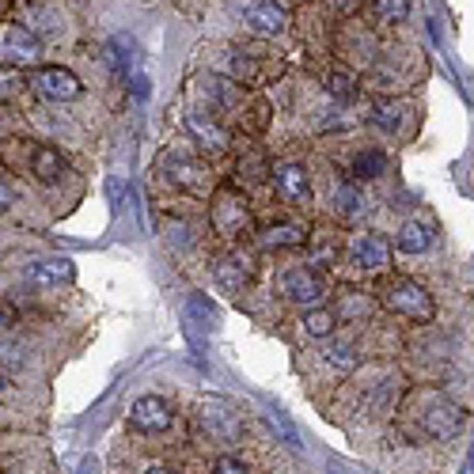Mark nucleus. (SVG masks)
Wrapping results in <instances>:
<instances>
[{
	"instance_id": "cd10ccee",
	"label": "nucleus",
	"mask_w": 474,
	"mask_h": 474,
	"mask_svg": "<svg viewBox=\"0 0 474 474\" xmlns=\"http://www.w3.org/2000/svg\"><path fill=\"white\" fill-rule=\"evenodd\" d=\"M372 122L379 125V130H387V133L399 130V114H394V106H376L372 110Z\"/></svg>"
},
{
	"instance_id": "72a5a7b5",
	"label": "nucleus",
	"mask_w": 474,
	"mask_h": 474,
	"mask_svg": "<svg viewBox=\"0 0 474 474\" xmlns=\"http://www.w3.org/2000/svg\"><path fill=\"white\" fill-rule=\"evenodd\" d=\"M4 387H8V379H4V376H0V391H4Z\"/></svg>"
},
{
	"instance_id": "6ab92c4d",
	"label": "nucleus",
	"mask_w": 474,
	"mask_h": 474,
	"mask_svg": "<svg viewBox=\"0 0 474 474\" xmlns=\"http://www.w3.org/2000/svg\"><path fill=\"white\" fill-rule=\"evenodd\" d=\"M384 171H387V156H384V152H376V148L360 152L357 160H353V175H357V179H379Z\"/></svg>"
},
{
	"instance_id": "4be33fe9",
	"label": "nucleus",
	"mask_w": 474,
	"mask_h": 474,
	"mask_svg": "<svg viewBox=\"0 0 474 474\" xmlns=\"http://www.w3.org/2000/svg\"><path fill=\"white\" fill-rule=\"evenodd\" d=\"M394 399H399V376H394V379H384V387L376 391V399H372V418H387Z\"/></svg>"
},
{
	"instance_id": "0eeeda50",
	"label": "nucleus",
	"mask_w": 474,
	"mask_h": 474,
	"mask_svg": "<svg viewBox=\"0 0 474 474\" xmlns=\"http://www.w3.org/2000/svg\"><path fill=\"white\" fill-rule=\"evenodd\" d=\"M243 20L255 35H281V30L289 27V12H284L277 0H247Z\"/></svg>"
},
{
	"instance_id": "f8f14e48",
	"label": "nucleus",
	"mask_w": 474,
	"mask_h": 474,
	"mask_svg": "<svg viewBox=\"0 0 474 474\" xmlns=\"http://www.w3.org/2000/svg\"><path fill=\"white\" fill-rule=\"evenodd\" d=\"M274 182H277V190H281V198H284V201H292V205L311 201L308 171L300 167V164H281V167H277V175H274Z\"/></svg>"
},
{
	"instance_id": "2f4dec72",
	"label": "nucleus",
	"mask_w": 474,
	"mask_h": 474,
	"mask_svg": "<svg viewBox=\"0 0 474 474\" xmlns=\"http://www.w3.org/2000/svg\"><path fill=\"white\" fill-rule=\"evenodd\" d=\"M460 474H474V444H470V452H467V460H463Z\"/></svg>"
},
{
	"instance_id": "ddd939ff",
	"label": "nucleus",
	"mask_w": 474,
	"mask_h": 474,
	"mask_svg": "<svg viewBox=\"0 0 474 474\" xmlns=\"http://www.w3.org/2000/svg\"><path fill=\"white\" fill-rule=\"evenodd\" d=\"M30 175H35L38 182H57L61 175H65V156H61L57 148H50V145H35L30 148Z\"/></svg>"
},
{
	"instance_id": "c756f323",
	"label": "nucleus",
	"mask_w": 474,
	"mask_h": 474,
	"mask_svg": "<svg viewBox=\"0 0 474 474\" xmlns=\"http://www.w3.org/2000/svg\"><path fill=\"white\" fill-rule=\"evenodd\" d=\"M216 474H247V467L235 460V455H220V460H216Z\"/></svg>"
},
{
	"instance_id": "473e14b6",
	"label": "nucleus",
	"mask_w": 474,
	"mask_h": 474,
	"mask_svg": "<svg viewBox=\"0 0 474 474\" xmlns=\"http://www.w3.org/2000/svg\"><path fill=\"white\" fill-rule=\"evenodd\" d=\"M145 474H175V470H167V467H160V463H152V467H145Z\"/></svg>"
},
{
	"instance_id": "2eb2a0df",
	"label": "nucleus",
	"mask_w": 474,
	"mask_h": 474,
	"mask_svg": "<svg viewBox=\"0 0 474 474\" xmlns=\"http://www.w3.org/2000/svg\"><path fill=\"white\" fill-rule=\"evenodd\" d=\"M213 216H216L220 232H228V235H240L247 228V205L240 198H220Z\"/></svg>"
},
{
	"instance_id": "412c9836",
	"label": "nucleus",
	"mask_w": 474,
	"mask_h": 474,
	"mask_svg": "<svg viewBox=\"0 0 474 474\" xmlns=\"http://www.w3.org/2000/svg\"><path fill=\"white\" fill-rule=\"evenodd\" d=\"M304 243V228L296 224H277L270 232H262V247H296Z\"/></svg>"
},
{
	"instance_id": "f03ea898",
	"label": "nucleus",
	"mask_w": 474,
	"mask_h": 474,
	"mask_svg": "<svg viewBox=\"0 0 474 474\" xmlns=\"http://www.w3.org/2000/svg\"><path fill=\"white\" fill-rule=\"evenodd\" d=\"M201 425H205L209 436L224 440V444H235L240 433H243V414L228 399H205L201 402Z\"/></svg>"
},
{
	"instance_id": "c85d7f7f",
	"label": "nucleus",
	"mask_w": 474,
	"mask_h": 474,
	"mask_svg": "<svg viewBox=\"0 0 474 474\" xmlns=\"http://www.w3.org/2000/svg\"><path fill=\"white\" fill-rule=\"evenodd\" d=\"M23 12H27V15H38V20H35V27H38V30H54V12H50V8H42V4H27Z\"/></svg>"
},
{
	"instance_id": "f3484780",
	"label": "nucleus",
	"mask_w": 474,
	"mask_h": 474,
	"mask_svg": "<svg viewBox=\"0 0 474 474\" xmlns=\"http://www.w3.org/2000/svg\"><path fill=\"white\" fill-rule=\"evenodd\" d=\"M213 274H216L220 284H224V292H243V284L250 281V270L240 258H220Z\"/></svg>"
},
{
	"instance_id": "5701e85b",
	"label": "nucleus",
	"mask_w": 474,
	"mask_h": 474,
	"mask_svg": "<svg viewBox=\"0 0 474 474\" xmlns=\"http://www.w3.org/2000/svg\"><path fill=\"white\" fill-rule=\"evenodd\" d=\"M326 91H330V95H334V99H345V103H350V99H353V95H357V80H353V76H350V72H342V69H334V72H330V76H326Z\"/></svg>"
},
{
	"instance_id": "7c9ffc66",
	"label": "nucleus",
	"mask_w": 474,
	"mask_h": 474,
	"mask_svg": "<svg viewBox=\"0 0 474 474\" xmlns=\"http://www.w3.org/2000/svg\"><path fill=\"white\" fill-rule=\"evenodd\" d=\"M12 201H15V194H12V190H8L4 182H0V213H8V209H12Z\"/></svg>"
},
{
	"instance_id": "6e6552de",
	"label": "nucleus",
	"mask_w": 474,
	"mask_h": 474,
	"mask_svg": "<svg viewBox=\"0 0 474 474\" xmlns=\"http://www.w3.org/2000/svg\"><path fill=\"white\" fill-rule=\"evenodd\" d=\"M421 425H425V433H429V436L448 440V436H455V433L463 429V410L455 406L452 399H436L429 410H425Z\"/></svg>"
},
{
	"instance_id": "a211bd4d",
	"label": "nucleus",
	"mask_w": 474,
	"mask_h": 474,
	"mask_svg": "<svg viewBox=\"0 0 474 474\" xmlns=\"http://www.w3.org/2000/svg\"><path fill=\"white\" fill-rule=\"evenodd\" d=\"M334 209H338L342 216H360V213H365V194H360L353 182H342V186L334 190Z\"/></svg>"
},
{
	"instance_id": "f257e3e1",
	"label": "nucleus",
	"mask_w": 474,
	"mask_h": 474,
	"mask_svg": "<svg viewBox=\"0 0 474 474\" xmlns=\"http://www.w3.org/2000/svg\"><path fill=\"white\" fill-rule=\"evenodd\" d=\"M384 304L394 315H406V319H418V323L433 319V296L425 292V284L410 281V277H394L384 284Z\"/></svg>"
},
{
	"instance_id": "9b49d317",
	"label": "nucleus",
	"mask_w": 474,
	"mask_h": 474,
	"mask_svg": "<svg viewBox=\"0 0 474 474\" xmlns=\"http://www.w3.org/2000/svg\"><path fill=\"white\" fill-rule=\"evenodd\" d=\"M350 255H353V262L360 266V270H379V266H387L391 247H387V240H379V235L360 232L350 243Z\"/></svg>"
},
{
	"instance_id": "dca6fc26",
	"label": "nucleus",
	"mask_w": 474,
	"mask_h": 474,
	"mask_svg": "<svg viewBox=\"0 0 474 474\" xmlns=\"http://www.w3.org/2000/svg\"><path fill=\"white\" fill-rule=\"evenodd\" d=\"M433 247V228L421 224V220H410V224H402L399 232V250H406V255H421V250Z\"/></svg>"
},
{
	"instance_id": "b1692460",
	"label": "nucleus",
	"mask_w": 474,
	"mask_h": 474,
	"mask_svg": "<svg viewBox=\"0 0 474 474\" xmlns=\"http://www.w3.org/2000/svg\"><path fill=\"white\" fill-rule=\"evenodd\" d=\"M326 360H330L334 368H342V372H353V368H357V353H353V345H342V342L330 345V350H326Z\"/></svg>"
},
{
	"instance_id": "20e7f679",
	"label": "nucleus",
	"mask_w": 474,
	"mask_h": 474,
	"mask_svg": "<svg viewBox=\"0 0 474 474\" xmlns=\"http://www.w3.org/2000/svg\"><path fill=\"white\" fill-rule=\"evenodd\" d=\"M281 292L289 296L292 304L315 308L326 296V284H323L319 274L311 270V266H292V270H284V277H281Z\"/></svg>"
},
{
	"instance_id": "393cba45",
	"label": "nucleus",
	"mask_w": 474,
	"mask_h": 474,
	"mask_svg": "<svg viewBox=\"0 0 474 474\" xmlns=\"http://www.w3.org/2000/svg\"><path fill=\"white\" fill-rule=\"evenodd\" d=\"M376 12H379V20H387V23H402L410 15V0H376Z\"/></svg>"
},
{
	"instance_id": "9d476101",
	"label": "nucleus",
	"mask_w": 474,
	"mask_h": 474,
	"mask_svg": "<svg viewBox=\"0 0 474 474\" xmlns=\"http://www.w3.org/2000/svg\"><path fill=\"white\" fill-rule=\"evenodd\" d=\"M72 262L69 258H38L27 266V281L35 284V289H57V284L72 281Z\"/></svg>"
},
{
	"instance_id": "4468645a",
	"label": "nucleus",
	"mask_w": 474,
	"mask_h": 474,
	"mask_svg": "<svg viewBox=\"0 0 474 474\" xmlns=\"http://www.w3.org/2000/svg\"><path fill=\"white\" fill-rule=\"evenodd\" d=\"M167 179L198 194V190H205V167L194 160H182V156H167Z\"/></svg>"
},
{
	"instance_id": "1a4fd4ad",
	"label": "nucleus",
	"mask_w": 474,
	"mask_h": 474,
	"mask_svg": "<svg viewBox=\"0 0 474 474\" xmlns=\"http://www.w3.org/2000/svg\"><path fill=\"white\" fill-rule=\"evenodd\" d=\"M186 130H190V137H194L205 152L220 156V152L228 148V133L220 130L209 114H201V110H190V114H186Z\"/></svg>"
},
{
	"instance_id": "39448f33",
	"label": "nucleus",
	"mask_w": 474,
	"mask_h": 474,
	"mask_svg": "<svg viewBox=\"0 0 474 474\" xmlns=\"http://www.w3.org/2000/svg\"><path fill=\"white\" fill-rule=\"evenodd\" d=\"M130 421L140 433H164V429H171V421H175V410H171V402L160 399V394H140L130 406Z\"/></svg>"
},
{
	"instance_id": "a878e982",
	"label": "nucleus",
	"mask_w": 474,
	"mask_h": 474,
	"mask_svg": "<svg viewBox=\"0 0 474 474\" xmlns=\"http://www.w3.org/2000/svg\"><path fill=\"white\" fill-rule=\"evenodd\" d=\"M266 421H270L274 425V429L284 436V444H289V448H296L300 444V436H296V429H292V425L289 421H284V414H281V410H270V414H266Z\"/></svg>"
},
{
	"instance_id": "7ed1b4c3",
	"label": "nucleus",
	"mask_w": 474,
	"mask_h": 474,
	"mask_svg": "<svg viewBox=\"0 0 474 474\" xmlns=\"http://www.w3.org/2000/svg\"><path fill=\"white\" fill-rule=\"evenodd\" d=\"M42 57V42L38 35H30L27 27H0V65H35Z\"/></svg>"
},
{
	"instance_id": "423d86ee",
	"label": "nucleus",
	"mask_w": 474,
	"mask_h": 474,
	"mask_svg": "<svg viewBox=\"0 0 474 474\" xmlns=\"http://www.w3.org/2000/svg\"><path fill=\"white\" fill-rule=\"evenodd\" d=\"M35 91L46 95V99H54V103H65V99H76V95L84 91V84L76 80V72L69 69H61V65H46L35 72Z\"/></svg>"
},
{
	"instance_id": "bb28decb",
	"label": "nucleus",
	"mask_w": 474,
	"mask_h": 474,
	"mask_svg": "<svg viewBox=\"0 0 474 474\" xmlns=\"http://www.w3.org/2000/svg\"><path fill=\"white\" fill-rule=\"evenodd\" d=\"M20 88H23V80L15 76V69L12 65H0V99H12Z\"/></svg>"
},
{
	"instance_id": "aec40b11",
	"label": "nucleus",
	"mask_w": 474,
	"mask_h": 474,
	"mask_svg": "<svg viewBox=\"0 0 474 474\" xmlns=\"http://www.w3.org/2000/svg\"><path fill=\"white\" fill-rule=\"evenodd\" d=\"M334 326H338V319H334V311H326V308H311L304 315V330L311 338H330V334H334Z\"/></svg>"
},
{
	"instance_id": "f704fd0d",
	"label": "nucleus",
	"mask_w": 474,
	"mask_h": 474,
	"mask_svg": "<svg viewBox=\"0 0 474 474\" xmlns=\"http://www.w3.org/2000/svg\"><path fill=\"white\" fill-rule=\"evenodd\" d=\"M0 323H4V315H0Z\"/></svg>"
}]
</instances>
